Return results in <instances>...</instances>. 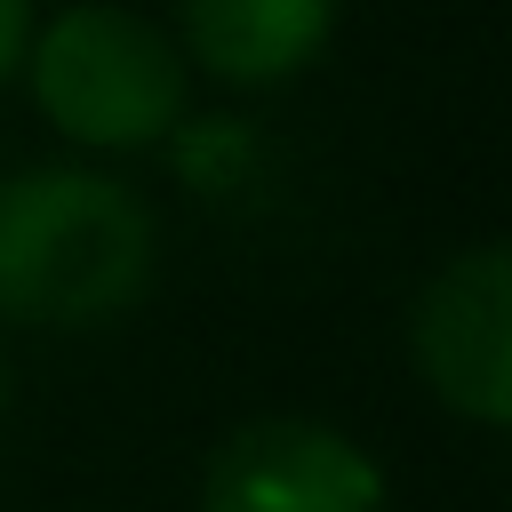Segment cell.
Wrapping results in <instances>:
<instances>
[{"label": "cell", "mask_w": 512, "mask_h": 512, "mask_svg": "<svg viewBox=\"0 0 512 512\" xmlns=\"http://www.w3.org/2000/svg\"><path fill=\"white\" fill-rule=\"evenodd\" d=\"M200 512H384V464L320 416H256L208 448Z\"/></svg>", "instance_id": "obj_4"}, {"label": "cell", "mask_w": 512, "mask_h": 512, "mask_svg": "<svg viewBox=\"0 0 512 512\" xmlns=\"http://www.w3.org/2000/svg\"><path fill=\"white\" fill-rule=\"evenodd\" d=\"M408 352H416L424 392L448 416L480 432L512 424V256L504 240H472L424 280L408 312Z\"/></svg>", "instance_id": "obj_3"}, {"label": "cell", "mask_w": 512, "mask_h": 512, "mask_svg": "<svg viewBox=\"0 0 512 512\" xmlns=\"http://www.w3.org/2000/svg\"><path fill=\"white\" fill-rule=\"evenodd\" d=\"M160 272L152 208L72 160L0 176V320L24 328H112Z\"/></svg>", "instance_id": "obj_1"}, {"label": "cell", "mask_w": 512, "mask_h": 512, "mask_svg": "<svg viewBox=\"0 0 512 512\" xmlns=\"http://www.w3.org/2000/svg\"><path fill=\"white\" fill-rule=\"evenodd\" d=\"M16 72L40 120L80 152H144L184 128V48L112 0H72L32 24Z\"/></svg>", "instance_id": "obj_2"}, {"label": "cell", "mask_w": 512, "mask_h": 512, "mask_svg": "<svg viewBox=\"0 0 512 512\" xmlns=\"http://www.w3.org/2000/svg\"><path fill=\"white\" fill-rule=\"evenodd\" d=\"M0 416H8V352H0Z\"/></svg>", "instance_id": "obj_7"}, {"label": "cell", "mask_w": 512, "mask_h": 512, "mask_svg": "<svg viewBox=\"0 0 512 512\" xmlns=\"http://www.w3.org/2000/svg\"><path fill=\"white\" fill-rule=\"evenodd\" d=\"M336 8L344 0H176V48L224 88H280L328 48Z\"/></svg>", "instance_id": "obj_5"}, {"label": "cell", "mask_w": 512, "mask_h": 512, "mask_svg": "<svg viewBox=\"0 0 512 512\" xmlns=\"http://www.w3.org/2000/svg\"><path fill=\"white\" fill-rule=\"evenodd\" d=\"M32 24H40V16H32V0H0V80L24 64V40H32Z\"/></svg>", "instance_id": "obj_6"}]
</instances>
